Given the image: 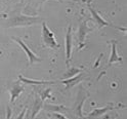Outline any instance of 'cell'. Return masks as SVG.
I'll list each match as a JSON object with an SVG mask.
<instances>
[{
	"label": "cell",
	"mask_w": 127,
	"mask_h": 119,
	"mask_svg": "<svg viewBox=\"0 0 127 119\" xmlns=\"http://www.w3.org/2000/svg\"><path fill=\"white\" fill-rule=\"evenodd\" d=\"M53 116L57 118V119H68L65 115H62V114H60L58 112H53Z\"/></svg>",
	"instance_id": "18"
},
{
	"label": "cell",
	"mask_w": 127,
	"mask_h": 119,
	"mask_svg": "<svg viewBox=\"0 0 127 119\" xmlns=\"http://www.w3.org/2000/svg\"><path fill=\"white\" fill-rule=\"evenodd\" d=\"M41 22L40 17H28L21 13H11L6 22L7 27H27Z\"/></svg>",
	"instance_id": "1"
},
{
	"label": "cell",
	"mask_w": 127,
	"mask_h": 119,
	"mask_svg": "<svg viewBox=\"0 0 127 119\" xmlns=\"http://www.w3.org/2000/svg\"><path fill=\"white\" fill-rule=\"evenodd\" d=\"M25 88H24V86L21 84V81L18 80V81H14L12 83V85L9 87V94H10V104H13L20 96L21 93L24 92Z\"/></svg>",
	"instance_id": "7"
},
{
	"label": "cell",
	"mask_w": 127,
	"mask_h": 119,
	"mask_svg": "<svg viewBox=\"0 0 127 119\" xmlns=\"http://www.w3.org/2000/svg\"><path fill=\"white\" fill-rule=\"evenodd\" d=\"M111 43V55H110V59H109V66H111L114 63L117 62H122V57L118 55L117 53V47H116V40H112L110 41Z\"/></svg>",
	"instance_id": "9"
},
{
	"label": "cell",
	"mask_w": 127,
	"mask_h": 119,
	"mask_svg": "<svg viewBox=\"0 0 127 119\" xmlns=\"http://www.w3.org/2000/svg\"><path fill=\"white\" fill-rule=\"evenodd\" d=\"M19 80L23 82L24 84H32V85H42V84H53L55 81H45V80H34V79H30L24 77L22 74L19 75Z\"/></svg>",
	"instance_id": "13"
},
{
	"label": "cell",
	"mask_w": 127,
	"mask_h": 119,
	"mask_svg": "<svg viewBox=\"0 0 127 119\" xmlns=\"http://www.w3.org/2000/svg\"><path fill=\"white\" fill-rule=\"evenodd\" d=\"M26 112H27V108L25 107V108L23 109L22 112L19 114V116L17 117V119H24V118H25V115H26Z\"/></svg>",
	"instance_id": "17"
},
{
	"label": "cell",
	"mask_w": 127,
	"mask_h": 119,
	"mask_svg": "<svg viewBox=\"0 0 127 119\" xmlns=\"http://www.w3.org/2000/svg\"><path fill=\"white\" fill-rule=\"evenodd\" d=\"M42 41L44 43V45L46 47H49L52 49H58L60 47V44L58 43V41L55 40L54 34L49 30V28L47 27L46 23L42 22Z\"/></svg>",
	"instance_id": "2"
},
{
	"label": "cell",
	"mask_w": 127,
	"mask_h": 119,
	"mask_svg": "<svg viewBox=\"0 0 127 119\" xmlns=\"http://www.w3.org/2000/svg\"><path fill=\"white\" fill-rule=\"evenodd\" d=\"M87 7H88V9H89V11H90V13H91V15H92V18L94 19L95 22H96L98 29H101L102 27H105V26H109V23H108L105 19H102L100 15L96 12V10H94V9L92 8L91 5H90L89 3H87Z\"/></svg>",
	"instance_id": "10"
},
{
	"label": "cell",
	"mask_w": 127,
	"mask_h": 119,
	"mask_svg": "<svg viewBox=\"0 0 127 119\" xmlns=\"http://www.w3.org/2000/svg\"><path fill=\"white\" fill-rule=\"evenodd\" d=\"M82 69H79V68H75V67H68V70L64 73V79H68L71 77H74L77 74L81 73Z\"/></svg>",
	"instance_id": "14"
},
{
	"label": "cell",
	"mask_w": 127,
	"mask_h": 119,
	"mask_svg": "<svg viewBox=\"0 0 127 119\" xmlns=\"http://www.w3.org/2000/svg\"><path fill=\"white\" fill-rule=\"evenodd\" d=\"M43 108L47 111H52V112H59V111H63L67 109L65 106H61V105L54 106V105H49V104H46V105L43 104Z\"/></svg>",
	"instance_id": "15"
},
{
	"label": "cell",
	"mask_w": 127,
	"mask_h": 119,
	"mask_svg": "<svg viewBox=\"0 0 127 119\" xmlns=\"http://www.w3.org/2000/svg\"><path fill=\"white\" fill-rule=\"evenodd\" d=\"M89 97V93L86 89H84L83 87H80L79 89V92L77 94V98H76V102H75V105H74V112L75 114L79 117V118H83V114H82V108H83V104L85 100Z\"/></svg>",
	"instance_id": "3"
},
{
	"label": "cell",
	"mask_w": 127,
	"mask_h": 119,
	"mask_svg": "<svg viewBox=\"0 0 127 119\" xmlns=\"http://www.w3.org/2000/svg\"><path fill=\"white\" fill-rule=\"evenodd\" d=\"M12 40L17 42V43L22 47V48H23V50L26 52L27 57H28V60H29V65H33V64H35V63H40V62L42 61L41 58L38 57L37 54H35L33 51H32L21 38H19V37H13Z\"/></svg>",
	"instance_id": "4"
},
{
	"label": "cell",
	"mask_w": 127,
	"mask_h": 119,
	"mask_svg": "<svg viewBox=\"0 0 127 119\" xmlns=\"http://www.w3.org/2000/svg\"><path fill=\"white\" fill-rule=\"evenodd\" d=\"M90 31H91V29H88V27H87V20L82 21L80 26H79V31H78V43H79L78 49H82L85 46V44H84L85 37Z\"/></svg>",
	"instance_id": "5"
},
{
	"label": "cell",
	"mask_w": 127,
	"mask_h": 119,
	"mask_svg": "<svg viewBox=\"0 0 127 119\" xmlns=\"http://www.w3.org/2000/svg\"><path fill=\"white\" fill-rule=\"evenodd\" d=\"M43 101L40 99V97L36 94L35 100H34V104L32 107V112H31V117L30 119H35V117L37 116V114H39V112L41 111V109H43Z\"/></svg>",
	"instance_id": "11"
},
{
	"label": "cell",
	"mask_w": 127,
	"mask_h": 119,
	"mask_svg": "<svg viewBox=\"0 0 127 119\" xmlns=\"http://www.w3.org/2000/svg\"><path fill=\"white\" fill-rule=\"evenodd\" d=\"M50 92H51V89L50 88H47V89H44V90H41L39 91V97L42 101H45L46 99H50Z\"/></svg>",
	"instance_id": "16"
},
{
	"label": "cell",
	"mask_w": 127,
	"mask_h": 119,
	"mask_svg": "<svg viewBox=\"0 0 127 119\" xmlns=\"http://www.w3.org/2000/svg\"><path fill=\"white\" fill-rule=\"evenodd\" d=\"M112 109H113V106L111 105V104L107 105V106L104 107V108H96V109H94L93 111H91V112L88 114V116H87V118H88V119L98 118V117H100V116H102V115H105V114L108 112V111L112 110Z\"/></svg>",
	"instance_id": "12"
},
{
	"label": "cell",
	"mask_w": 127,
	"mask_h": 119,
	"mask_svg": "<svg viewBox=\"0 0 127 119\" xmlns=\"http://www.w3.org/2000/svg\"><path fill=\"white\" fill-rule=\"evenodd\" d=\"M7 112H8V114H7V119L10 118V108L7 107Z\"/></svg>",
	"instance_id": "19"
},
{
	"label": "cell",
	"mask_w": 127,
	"mask_h": 119,
	"mask_svg": "<svg viewBox=\"0 0 127 119\" xmlns=\"http://www.w3.org/2000/svg\"><path fill=\"white\" fill-rule=\"evenodd\" d=\"M73 37H72V27L69 26L66 34V65L67 67H70V61H71V55H72V44Z\"/></svg>",
	"instance_id": "6"
},
{
	"label": "cell",
	"mask_w": 127,
	"mask_h": 119,
	"mask_svg": "<svg viewBox=\"0 0 127 119\" xmlns=\"http://www.w3.org/2000/svg\"><path fill=\"white\" fill-rule=\"evenodd\" d=\"M84 78H85V75L83 73H79L74 77H71L68 79H63V80H61V82L66 85L67 89H70V88H72V87H74L76 84H79Z\"/></svg>",
	"instance_id": "8"
}]
</instances>
